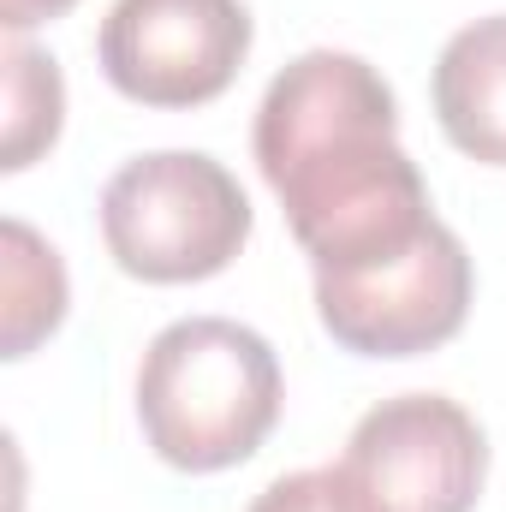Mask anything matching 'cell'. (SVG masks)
Listing matches in <instances>:
<instances>
[{"instance_id": "1", "label": "cell", "mask_w": 506, "mask_h": 512, "mask_svg": "<svg viewBox=\"0 0 506 512\" xmlns=\"http://www.w3.org/2000/svg\"><path fill=\"white\" fill-rule=\"evenodd\" d=\"M251 143L310 274L393 256L435 227L429 185L399 149L393 90L346 48H310L274 72Z\"/></svg>"}, {"instance_id": "2", "label": "cell", "mask_w": 506, "mask_h": 512, "mask_svg": "<svg viewBox=\"0 0 506 512\" xmlns=\"http://www.w3.org/2000/svg\"><path fill=\"white\" fill-rule=\"evenodd\" d=\"M137 423L173 471L245 465L280 423V358L227 316H185L161 328L137 364Z\"/></svg>"}, {"instance_id": "3", "label": "cell", "mask_w": 506, "mask_h": 512, "mask_svg": "<svg viewBox=\"0 0 506 512\" xmlns=\"http://www.w3.org/2000/svg\"><path fill=\"white\" fill-rule=\"evenodd\" d=\"M102 239L131 280H149V286L209 280L245 251L251 197L215 155L155 149L108 179Z\"/></svg>"}, {"instance_id": "4", "label": "cell", "mask_w": 506, "mask_h": 512, "mask_svg": "<svg viewBox=\"0 0 506 512\" xmlns=\"http://www.w3.org/2000/svg\"><path fill=\"white\" fill-rule=\"evenodd\" d=\"M471 286L477 274L459 233L435 221L405 251L340 274H316V316L358 358H417L465 328Z\"/></svg>"}, {"instance_id": "5", "label": "cell", "mask_w": 506, "mask_h": 512, "mask_svg": "<svg viewBox=\"0 0 506 512\" xmlns=\"http://www.w3.org/2000/svg\"><path fill=\"white\" fill-rule=\"evenodd\" d=\"M340 471L364 512H471L489 477V441L459 399L399 393L358 417Z\"/></svg>"}, {"instance_id": "6", "label": "cell", "mask_w": 506, "mask_h": 512, "mask_svg": "<svg viewBox=\"0 0 506 512\" xmlns=\"http://www.w3.org/2000/svg\"><path fill=\"white\" fill-rule=\"evenodd\" d=\"M251 54L245 0H114L96 36L108 84L143 108L215 102Z\"/></svg>"}, {"instance_id": "7", "label": "cell", "mask_w": 506, "mask_h": 512, "mask_svg": "<svg viewBox=\"0 0 506 512\" xmlns=\"http://www.w3.org/2000/svg\"><path fill=\"white\" fill-rule=\"evenodd\" d=\"M429 96L459 155L483 167H506V12L453 30V42L435 60Z\"/></svg>"}, {"instance_id": "8", "label": "cell", "mask_w": 506, "mask_h": 512, "mask_svg": "<svg viewBox=\"0 0 506 512\" xmlns=\"http://www.w3.org/2000/svg\"><path fill=\"white\" fill-rule=\"evenodd\" d=\"M0 245H6V358H24L66 316V268L54 245H42L24 221H6Z\"/></svg>"}, {"instance_id": "9", "label": "cell", "mask_w": 506, "mask_h": 512, "mask_svg": "<svg viewBox=\"0 0 506 512\" xmlns=\"http://www.w3.org/2000/svg\"><path fill=\"white\" fill-rule=\"evenodd\" d=\"M60 114H66L60 66L48 54H36L24 36H12L6 42V149H0V167L6 173L30 167L60 137Z\"/></svg>"}, {"instance_id": "10", "label": "cell", "mask_w": 506, "mask_h": 512, "mask_svg": "<svg viewBox=\"0 0 506 512\" xmlns=\"http://www.w3.org/2000/svg\"><path fill=\"white\" fill-rule=\"evenodd\" d=\"M251 512H364V507H358V495H352L340 465H316V471L274 477L251 501Z\"/></svg>"}, {"instance_id": "11", "label": "cell", "mask_w": 506, "mask_h": 512, "mask_svg": "<svg viewBox=\"0 0 506 512\" xmlns=\"http://www.w3.org/2000/svg\"><path fill=\"white\" fill-rule=\"evenodd\" d=\"M72 6H78V0H0V24H6L12 36H24V30H36V24L72 12Z\"/></svg>"}]
</instances>
